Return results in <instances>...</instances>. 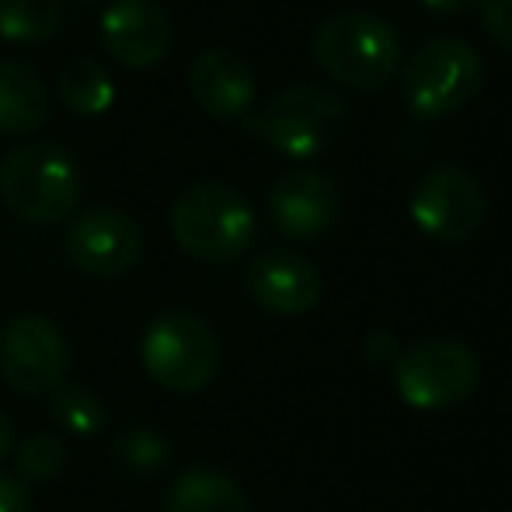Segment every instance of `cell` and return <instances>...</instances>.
<instances>
[{"label": "cell", "mask_w": 512, "mask_h": 512, "mask_svg": "<svg viewBox=\"0 0 512 512\" xmlns=\"http://www.w3.org/2000/svg\"><path fill=\"white\" fill-rule=\"evenodd\" d=\"M67 255L81 272L95 279H115L129 272L143 255V230L129 213L115 206H95L81 213L67 230Z\"/></svg>", "instance_id": "cell-10"}, {"label": "cell", "mask_w": 512, "mask_h": 512, "mask_svg": "<svg viewBox=\"0 0 512 512\" xmlns=\"http://www.w3.org/2000/svg\"><path fill=\"white\" fill-rule=\"evenodd\" d=\"M164 512H251L248 495L216 467H189L175 478Z\"/></svg>", "instance_id": "cell-16"}, {"label": "cell", "mask_w": 512, "mask_h": 512, "mask_svg": "<svg viewBox=\"0 0 512 512\" xmlns=\"http://www.w3.org/2000/svg\"><path fill=\"white\" fill-rule=\"evenodd\" d=\"M394 387L415 411L457 408L478 391L481 359L457 338H418L394 359Z\"/></svg>", "instance_id": "cell-6"}, {"label": "cell", "mask_w": 512, "mask_h": 512, "mask_svg": "<svg viewBox=\"0 0 512 512\" xmlns=\"http://www.w3.org/2000/svg\"><path fill=\"white\" fill-rule=\"evenodd\" d=\"M189 88H192V98H196L209 115H216V119L248 115V108L255 105V95H258L255 70H251L234 49H223V46H209L192 60Z\"/></svg>", "instance_id": "cell-14"}, {"label": "cell", "mask_w": 512, "mask_h": 512, "mask_svg": "<svg viewBox=\"0 0 512 512\" xmlns=\"http://www.w3.org/2000/svg\"><path fill=\"white\" fill-rule=\"evenodd\" d=\"M7 450H11V418H7L4 408H0V460L7 457Z\"/></svg>", "instance_id": "cell-26"}, {"label": "cell", "mask_w": 512, "mask_h": 512, "mask_svg": "<svg viewBox=\"0 0 512 512\" xmlns=\"http://www.w3.org/2000/svg\"><path fill=\"white\" fill-rule=\"evenodd\" d=\"M342 209V189L321 171H286L269 189V216L276 230L290 241H314L335 223Z\"/></svg>", "instance_id": "cell-11"}, {"label": "cell", "mask_w": 512, "mask_h": 512, "mask_svg": "<svg viewBox=\"0 0 512 512\" xmlns=\"http://www.w3.org/2000/svg\"><path fill=\"white\" fill-rule=\"evenodd\" d=\"M485 88V56L457 35H439L415 49L405 67V98L425 119L467 108Z\"/></svg>", "instance_id": "cell-7"}, {"label": "cell", "mask_w": 512, "mask_h": 512, "mask_svg": "<svg viewBox=\"0 0 512 512\" xmlns=\"http://www.w3.org/2000/svg\"><path fill=\"white\" fill-rule=\"evenodd\" d=\"M67 363V338L53 317L28 310L11 317L0 331V380L25 398L56 391Z\"/></svg>", "instance_id": "cell-8"}, {"label": "cell", "mask_w": 512, "mask_h": 512, "mask_svg": "<svg viewBox=\"0 0 512 512\" xmlns=\"http://www.w3.org/2000/svg\"><path fill=\"white\" fill-rule=\"evenodd\" d=\"M345 122H349V108L342 95L321 84H293L272 95L258 112H251L244 119V133L262 140L276 154L307 161L335 143Z\"/></svg>", "instance_id": "cell-4"}, {"label": "cell", "mask_w": 512, "mask_h": 512, "mask_svg": "<svg viewBox=\"0 0 512 512\" xmlns=\"http://www.w3.org/2000/svg\"><path fill=\"white\" fill-rule=\"evenodd\" d=\"M112 457L129 478H150L168 464V443L150 425H129L115 436Z\"/></svg>", "instance_id": "cell-19"}, {"label": "cell", "mask_w": 512, "mask_h": 512, "mask_svg": "<svg viewBox=\"0 0 512 512\" xmlns=\"http://www.w3.org/2000/svg\"><path fill=\"white\" fill-rule=\"evenodd\" d=\"M481 28L499 49L512 53V0H478Z\"/></svg>", "instance_id": "cell-22"}, {"label": "cell", "mask_w": 512, "mask_h": 512, "mask_svg": "<svg viewBox=\"0 0 512 512\" xmlns=\"http://www.w3.org/2000/svg\"><path fill=\"white\" fill-rule=\"evenodd\" d=\"M171 234L199 262H230L258 234L255 209L227 182H196L171 206Z\"/></svg>", "instance_id": "cell-3"}, {"label": "cell", "mask_w": 512, "mask_h": 512, "mask_svg": "<svg viewBox=\"0 0 512 512\" xmlns=\"http://www.w3.org/2000/svg\"><path fill=\"white\" fill-rule=\"evenodd\" d=\"M488 216V192L467 168L443 164L418 182L411 196V220L439 244H464Z\"/></svg>", "instance_id": "cell-9"}, {"label": "cell", "mask_w": 512, "mask_h": 512, "mask_svg": "<svg viewBox=\"0 0 512 512\" xmlns=\"http://www.w3.org/2000/svg\"><path fill=\"white\" fill-rule=\"evenodd\" d=\"M314 60L331 81L356 91H377L398 74L401 39L380 14L338 11L314 28Z\"/></svg>", "instance_id": "cell-1"}, {"label": "cell", "mask_w": 512, "mask_h": 512, "mask_svg": "<svg viewBox=\"0 0 512 512\" xmlns=\"http://www.w3.org/2000/svg\"><path fill=\"white\" fill-rule=\"evenodd\" d=\"M143 370L171 394H196L220 370V342L192 310H164L140 338Z\"/></svg>", "instance_id": "cell-5"}, {"label": "cell", "mask_w": 512, "mask_h": 512, "mask_svg": "<svg viewBox=\"0 0 512 512\" xmlns=\"http://www.w3.org/2000/svg\"><path fill=\"white\" fill-rule=\"evenodd\" d=\"M248 290L255 304L279 317L310 314L321 300L324 276L307 255L290 248H269L251 262Z\"/></svg>", "instance_id": "cell-12"}, {"label": "cell", "mask_w": 512, "mask_h": 512, "mask_svg": "<svg viewBox=\"0 0 512 512\" xmlns=\"http://www.w3.org/2000/svg\"><path fill=\"white\" fill-rule=\"evenodd\" d=\"M49 411H53L56 425L74 436H95L102 432L105 425V405L95 391L88 387H56L53 391V401H49Z\"/></svg>", "instance_id": "cell-21"}, {"label": "cell", "mask_w": 512, "mask_h": 512, "mask_svg": "<svg viewBox=\"0 0 512 512\" xmlns=\"http://www.w3.org/2000/svg\"><path fill=\"white\" fill-rule=\"evenodd\" d=\"M429 14H460L471 0H418Z\"/></svg>", "instance_id": "cell-25"}, {"label": "cell", "mask_w": 512, "mask_h": 512, "mask_svg": "<svg viewBox=\"0 0 512 512\" xmlns=\"http://www.w3.org/2000/svg\"><path fill=\"white\" fill-rule=\"evenodd\" d=\"M67 467V446L56 432H35L14 453V478L21 485H49Z\"/></svg>", "instance_id": "cell-20"}, {"label": "cell", "mask_w": 512, "mask_h": 512, "mask_svg": "<svg viewBox=\"0 0 512 512\" xmlns=\"http://www.w3.org/2000/svg\"><path fill=\"white\" fill-rule=\"evenodd\" d=\"M60 98L70 112L77 115H102L115 102L112 74L95 60V56H70L60 70Z\"/></svg>", "instance_id": "cell-17"}, {"label": "cell", "mask_w": 512, "mask_h": 512, "mask_svg": "<svg viewBox=\"0 0 512 512\" xmlns=\"http://www.w3.org/2000/svg\"><path fill=\"white\" fill-rule=\"evenodd\" d=\"M0 512H32V495L14 474L0 471Z\"/></svg>", "instance_id": "cell-24"}, {"label": "cell", "mask_w": 512, "mask_h": 512, "mask_svg": "<svg viewBox=\"0 0 512 512\" xmlns=\"http://www.w3.org/2000/svg\"><path fill=\"white\" fill-rule=\"evenodd\" d=\"M63 25V0H0V35L11 42H42Z\"/></svg>", "instance_id": "cell-18"}, {"label": "cell", "mask_w": 512, "mask_h": 512, "mask_svg": "<svg viewBox=\"0 0 512 512\" xmlns=\"http://www.w3.org/2000/svg\"><path fill=\"white\" fill-rule=\"evenodd\" d=\"M53 112L46 81L32 63L0 56V133H32Z\"/></svg>", "instance_id": "cell-15"}, {"label": "cell", "mask_w": 512, "mask_h": 512, "mask_svg": "<svg viewBox=\"0 0 512 512\" xmlns=\"http://www.w3.org/2000/svg\"><path fill=\"white\" fill-rule=\"evenodd\" d=\"M84 175L67 147L32 140L7 150L0 161V196L28 223H60L81 203Z\"/></svg>", "instance_id": "cell-2"}, {"label": "cell", "mask_w": 512, "mask_h": 512, "mask_svg": "<svg viewBox=\"0 0 512 512\" xmlns=\"http://www.w3.org/2000/svg\"><path fill=\"white\" fill-rule=\"evenodd\" d=\"M401 349H405V345H401L398 335L387 328H370L363 338V352L373 366H394V359L401 356Z\"/></svg>", "instance_id": "cell-23"}, {"label": "cell", "mask_w": 512, "mask_h": 512, "mask_svg": "<svg viewBox=\"0 0 512 512\" xmlns=\"http://www.w3.org/2000/svg\"><path fill=\"white\" fill-rule=\"evenodd\" d=\"M108 53L126 67H150L171 46V14L161 0H112L102 14Z\"/></svg>", "instance_id": "cell-13"}]
</instances>
